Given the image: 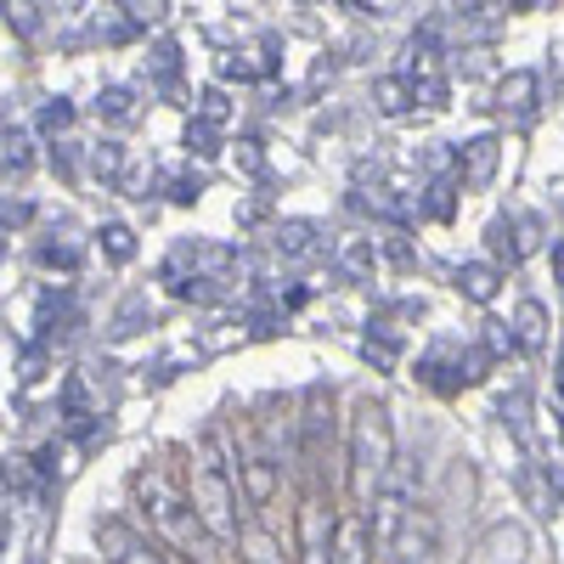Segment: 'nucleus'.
Returning <instances> with one entry per match:
<instances>
[{
    "label": "nucleus",
    "mask_w": 564,
    "mask_h": 564,
    "mask_svg": "<svg viewBox=\"0 0 564 564\" xmlns=\"http://www.w3.org/2000/svg\"><path fill=\"white\" fill-rule=\"evenodd\" d=\"M186 497H193L198 525L215 542H238V452H226V430L209 423L193 446V468H186Z\"/></svg>",
    "instance_id": "1"
},
{
    "label": "nucleus",
    "mask_w": 564,
    "mask_h": 564,
    "mask_svg": "<svg viewBox=\"0 0 564 564\" xmlns=\"http://www.w3.org/2000/svg\"><path fill=\"white\" fill-rule=\"evenodd\" d=\"M395 468V430H390V406L379 395H361L350 412V497L367 508L379 497L384 475Z\"/></svg>",
    "instance_id": "2"
},
{
    "label": "nucleus",
    "mask_w": 564,
    "mask_h": 564,
    "mask_svg": "<svg viewBox=\"0 0 564 564\" xmlns=\"http://www.w3.org/2000/svg\"><path fill=\"white\" fill-rule=\"evenodd\" d=\"M135 502H141V513L170 536V542H193V531H204L198 525V513H193V497H186V486H175L170 475H164V463H141L135 468Z\"/></svg>",
    "instance_id": "3"
},
{
    "label": "nucleus",
    "mask_w": 564,
    "mask_h": 564,
    "mask_svg": "<svg viewBox=\"0 0 564 564\" xmlns=\"http://www.w3.org/2000/svg\"><path fill=\"white\" fill-rule=\"evenodd\" d=\"M417 508V457H395V468L384 475L379 497L367 502V525H372V542H379V553L395 542L401 520Z\"/></svg>",
    "instance_id": "4"
},
{
    "label": "nucleus",
    "mask_w": 564,
    "mask_h": 564,
    "mask_svg": "<svg viewBox=\"0 0 564 564\" xmlns=\"http://www.w3.org/2000/svg\"><path fill=\"white\" fill-rule=\"evenodd\" d=\"M334 531H339L334 508H327L322 491L311 486V491L300 497V508H294V547H300V564H334Z\"/></svg>",
    "instance_id": "5"
},
{
    "label": "nucleus",
    "mask_w": 564,
    "mask_h": 564,
    "mask_svg": "<svg viewBox=\"0 0 564 564\" xmlns=\"http://www.w3.org/2000/svg\"><path fill=\"white\" fill-rule=\"evenodd\" d=\"M486 372V350H452V345H435L430 356L417 361V379L430 384V390H441V395H452V390H463V384H475Z\"/></svg>",
    "instance_id": "6"
},
{
    "label": "nucleus",
    "mask_w": 564,
    "mask_h": 564,
    "mask_svg": "<svg viewBox=\"0 0 564 564\" xmlns=\"http://www.w3.org/2000/svg\"><path fill=\"white\" fill-rule=\"evenodd\" d=\"M238 486H243V497H249L254 508H265V502L276 497V452L260 446L249 430L238 435Z\"/></svg>",
    "instance_id": "7"
},
{
    "label": "nucleus",
    "mask_w": 564,
    "mask_h": 564,
    "mask_svg": "<svg viewBox=\"0 0 564 564\" xmlns=\"http://www.w3.org/2000/svg\"><path fill=\"white\" fill-rule=\"evenodd\" d=\"M536 243H542V226H536L531 215H497V220L486 226V249H491L497 265H520Z\"/></svg>",
    "instance_id": "8"
},
{
    "label": "nucleus",
    "mask_w": 564,
    "mask_h": 564,
    "mask_svg": "<svg viewBox=\"0 0 564 564\" xmlns=\"http://www.w3.org/2000/svg\"><path fill=\"white\" fill-rule=\"evenodd\" d=\"M300 452H305V463L316 468L322 457H327V446H334V395H327L322 384L305 395V417H300Z\"/></svg>",
    "instance_id": "9"
},
{
    "label": "nucleus",
    "mask_w": 564,
    "mask_h": 564,
    "mask_svg": "<svg viewBox=\"0 0 564 564\" xmlns=\"http://www.w3.org/2000/svg\"><path fill=\"white\" fill-rule=\"evenodd\" d=\"M435 542H441V520L430 508H412L406 520H401V531H395V542H390V553L401 558V564H430V553H435Z\"/></svg>",
    "instance_id": "10"
},
{
    "label": "nucleus",
    "mask_w": 564,
    "mask_h": 564,
    "mask_svg": "<svg viewBox=\"0 0 564 564\" xmlns=\"http://www.w3.org/2000/svg\"><path fill=\"white\" fill-rule=\"evenodd\" d=\"M271 254H276L282 265H311V260L327 254V238H322L311 220H282V226L271 231Z\"/></svg>",
    "instance_id": "11"
},
{
    "label": "nucleus",
    "mask_w": 564,
    "mask_h": 564,
    "mask_svg": "<svg viewBox=\"0 0 564 564\" xmlns=\"http://www.w3.org/2000/svg\"><path fill=\"white\" fill-rule=\"evenodd\" d=\"M497 164H502V141L497 135H475V141H463L457 148V186H491V175H497Z\"/></svg>",
    "instance_id": "12"
},
{
    "label": "nucleus",
    "mask_w": 564,
    "mask_h": 564,
    "mask_svg": "<svg viewBox=\"0 0 564 564\" xmlns=\"http://www.w3.org/2000/svg\"><path fill=\"white\" fill-rule=\"evenodd\" d=\"M536 102H542V79H536L531 68H513V74L497 79V102H491V108H497L502 119H531Z\"/></svg>",
    "instance_id": "13"
},
{
    "label": "nucleus",
    "mask_w": 564,
    "mask_h": 564,
    "mask_svg": "<svg viewBox=\"0 0 564 564\" xmlns=\"http://www.w3.org/2000/svg\"><path fill=\"white\" fill-rule=\"evenodd\" d=\"M379 542H372L367 513H339V531H334V564H372Z\"/></svg>",
    "instance_id": "14"
},
{
    "label": "nucleus",
    "mask_w": 564,
    "mask_h": 564,
    "mask_svg": "<svg viewBox=\"0 0 564 564\" xmlns=\"http://www.w3.org/2000/svg\"><path fill=\"white\" fill-rule=\"evenodd\" d=\"M97 542L108 547V558H113V564H175V558H164L153 542L130 536V531H124V525H113V520H108V525H97Z\"/></svg>",
    "instance_id": "15"
},
{
    "label": "nucleus",
    "mask_w": 564,
    "mask_h": 564,
    "mask_svg": "<svg viewBox=\"0 0 564 564\" xmlns=\"http://www.w3.org/2000/svg\"><path fill=\"white\" fill-rule=\"evenodd\" d=\"M520 553H525V531L520 525H491L480 536V547L468 553V564H520Z\"/></svg>",
    "instance_id": "16"
},
{
    "label": "nucleus",
    "mask_w": 564,
    "mask_h": 564,
    "mask_svg": "<svg viewBox=\"0 0 564 564\" xmlns=\"http://www.w3.org/2000/svg\"><path fill=\"white\" fill-rule=\"evenodd\" d=\"M513 345H520L525 356H536L542 345H547V311L536 305V300H520V311H513Z\"/></svg>",
    "instance_id": "17"
},
{
    "label": "nucleus",
    "mask_w": 564,
    "mask_h": 564,
    "mask_svg": "<svg viewBox=\"0 0 564 564\" xmlns=\"http://www.w3.org/2000/svg\"><path fill=\"white\" fill-rule=\"evenodd\" d=\"M334 260H339V271L350 282H372V271H379V249H372V238H339Z\"/></svg>",
    "instance_id": "18"
},
{
    "label": "nucleus",
    "mask_w": 564,
    "mask_h": 564,
    "mask_svg": "<svg viewBox=\"0 0 564 564\" xmlns=\"http://www.w3.org/2000/svg\"><path fill=\"white\" fill-rule=\"evenodd\" d=\"M372 102H379V113L401 119V113L417 102V90H412V79H406V74H384V79H372Z\"/></svg>",
    "instance_id": "19"
},
{
    "label": "nucleus",
    "mask_w": 564,
    "mask_h": 564,
    "mask_svg": "<svg viewBox=\"0 0 564 564\" xmlns=\"http://www.w3.org/2000/svg\"><path fill=\"white\" fill-rule=\"evenodd\" d=\"M457 294L475 300V305H491V300H497V265H486V260L457 265Z\"/></svg>",
    "instance_id": "20"
},
{
    "label": "nucleus",
    "mask_w": 564,
    "mask_h": 564,
    "mask_svg": "<svg viewBox=\"0 0 564 564\" xmlns=\"http://www.w3.org/2000/svg\"><path fill=\"white\" fill-rule=\"evenodd\" d=\"M231 547H238L243 564H289V558H282V547H276V536L260 531V525H243V536L231 542Z\"/></svg>",
    "instance_id": "21"
},
{
    "label": "nucleus",
    "mask_w": 564,
    "mask_h": 564,
    "mask_svg": "<svg viewBox=\"0 0 564 564\" xmlns=\"http://www.w3.org/2000/svg\"><path fill=\"white\" fill-rule=\"evenodd\" d=\"M361 356H367L372 367H379V372H390V367L401 361V339H395V327H384V322L372 327V334L361 339Z\"/></svg>",
    "instance_id": "22"
},
{
    "label": "nucleus",
    "mask_w": 564,
    "mask_h": 564,
    "mask_svg": "<svg viewBox=\"0 0 564 564\" xmlns=\"http://www.w3.org/2000/svg\"><path fill=\"white\" fill-rule=\"evenodd\" d=\"M97 113H102L108 124H130V119H135V90H130V85H108L102 97H97Z\"/></svg>",
    "instance_id": "23"
},
{
    "label": "nucleus",
    "mask_w": 564,
    "mask_h": 564,
    "mask_svg": "<svg viewBox=\"0 0 564 564\" xmlns=\"http://www.w3.org/2000/svg\"><path fill=\"white\" fill-rule=\"evenodd\" d=\"M97 238H102V254H108V260H119V265H130V260H135V231H130V226L108 220V226L97 231Z\"/></svg>",
    "instance_id": "24"
},
{
    "label": "nucleus",
    "mask_w": 564,
    "mask_h": 564,
    "mask_svg": "<svg viewBox=\"0 0 564 564\" xmlns=\"http://www.w3.org/2000/svg\"><path fill=\"white\" fill-rule=\"evenodd\" d=\"M90 170H97L102 181H119V170H124V148H119V141H97V148H90Z\"/></svg>",
    "instance_id": "25"
},
{
    "label": "nucleus",
    "mask_w": 564,
    "mask_h": 564,
    "mask_svg": "<svg viewBox=\"0 0 564 564\" xmlns=\"http://www.w3.org/2000/svg\"><path fill=\"white\" fill-rule=\"evenodd\" d=\"M417 209L430 215V220H452V209H457V198H452V181H435V186H430V198H423Z\"/></svg>",
    "instance_id": "26"
},
{
    "label": "nucleus",
    "mask_w": 564,
    "mask_h": 564,
    "mask_svg": "<svg viewBox=\"0 0 564 564\" xmlns=\"http://www.w3.org/2000/svg\"><path fill=\"white\" fill-rule=\"evenodd\" d=\"M7 23L18 34H40V0H7Z\"/></svg>",
    "instance_id": "27"
},
{
    "label": "nucleus",
    "mask_w": 564,
    "mask_h": 564,
    "mask_svg": "<svg viewBox=\"0 0 564 564\" xmlns=\"http://www.w3.org/2000/svg\"><path fill=\"white\" fill-rule=\"evenodd\" d=\"M34 164V153H29V135L23 130H7V175H23Z\"/></svg>",
    "instance_id": "28"
},
{
    "label": "nucleus",
    "mask_w": 564,
    "mask_h": 564,
    "mask_svg": "<svg viewBox=\"0 0 564 564\" xmlns=\"http://www.w3.org/2000/svg\"><path fill=\"white\" fill-rule=\"evenodd\" d=\"M164 193H170L175 204H198V193H204V175H170V181H164Z\"/></svg>",
    "instance_id": "29"
},
{
    "label": "nucleus",
    "mask_w": 564,
    "mask_h": 564,
    "mask_svg": "<svg viewBox=\"0 0 564 564\" xmlns=\"http://www.w3.org/2000/svg\"><path fill=\"white\" fill-rule=\"evenodd\" d=\"M74 124V102H45L40 108V130L45 135H57V130H68Z\"/></svg>",
    "instance_id": "30"
},
{
    "label": "nucleus",
    "mask_w": 564,
    "mask_h": 564,
    "mask_svg": "<svg viewBox=\"0 0 564 564\" xmlns=\"http://www.w3.org/2000/svg\"><path fill=\"white\" fill-rule=\"evenodd\" d=\"M198 119H204V124H215V130L231 119V108H226V97H220V90H204V97H198Z\"/></svg>",
    "instance_id": "31"
},
{
    "label": "nucleus",
    "mask_w": 564,
    "mask_h": 564,
    "mask_svg": "<svg viewBox=\"0 0 564 564\" xmlns=\"http://www.w3.org/2000/svg\"><path fill=\"white\" fill-rule=\"evenodd\" d=\"M40 265H63V271H74V265H79V249H74V243H40Z\"/></svg>",
    "instance_id": "32"
},
{
    "label": "nucleus",
    "mask_w": 564,
    "mask_h": 564,
    "mask_svg": "<svg viewBox=\"0 0 564 564\" xmlns=\"http://www.w3.org/2000/svg\"><path fill=\"white\" fill-rule=\"evenodd\" d=\"M186 148H193V153H215V124H204V119H193V124H186Z\"/></svg>",
    "instance_id": "33"
},
{
    "label": "nucleus",
    "mask_w": 564,
    "mask_h": 564,
    "mask_svg": "<svg viewBox=\"0 0 564 564\" xmlns=\"http://www.w3.org/2000/svg\"><path fill=\"white\" fill-rule=\"evenodd\" d=\"M130 23H164V0H130Z\"/></svg>",
    "instance_id": "34"
},
{
    "label": "nucleus",
    "mask_w": 564,
    "mask_h": 564,
    "mask_svg": "<svg viewBox=\"0 0 564 564\" xmlns=\"http://www.w3.org/2000/svg\"><path fill=\"white\" fill-rule=\"evenodd\" d=\"M175 57H181V52H175V45H159V52H153V74H159L164 85H170V79H175V68H181Z\"/></svg>",
    "instance_id": "35"
},
{
    "label": "nucleus",
    "mask_w": 564,
    "mask_h": 564,
    "mask_svg": "<svg viewBox=\"0 0 564 564\" xmlns=\"http://www.w3.org/2000/svg\"><path fill=\"white\" fill-rule=\"evenodd\" d=\"M148 316V300H130L124 311H119V322H113V334H135V322Z\"/></svg>",
    "instance_id": "36"
},
{
    "label": "nucleus",
    "mask_w": 564,
    "mask_h": 564,
    "mask_svg": "<svg viewBox=\"0 0 564 564\" xmlns=\"http://www.w3.org/2000/svg\"><path fill=\"white\" fill-rule=\"evenodd\" d=\"M238 159H243V170H249V175H260V170H265V159L254 153V141H238Z\"/></svg>",
    "instance_id": "37"
},
{
    "label": "nucleus",
    "mask_w": 564,
    "mask_h": 564,
    "mask_svg": "<svg viewBox=\"0 0 564 564\" xmlns=\"http://www.w3.org/2000/svg\"><path fill=\"white\" fill-rule=\"evenodd\" d=\"M350 7H361V12H372V18H384V12H395V0H350Z\"/></svg>",
    "instance_id": "38"
},
{
    "label": "nucleus",
    "mask_w": 564,
    "mask_h": 564,
    "mask_svg": "<svg viewBox=\"0 0 564 564\" xmlns=\"http://www.w3.org/2000/svg\"><path fill=\"white\" fill-rule=\"evenodd\" d=\"M384 254H390V260H395V265H412V249H406V243H401V238H395V243H390V249H384Z\"/></svg>",
    "instance_id": "39"
},
{
    "label": "nucleus",
    "mask_w": 564,
    "mask_h": 564,
    "mask_svg": "<svg viewBox=\"0 0 564 564\" xmlns=\"http://www.w3.org/2000/svg\"><path fill=\"white\" fill-rule=\"evenodd\" d=\"M553 276H558V294H564V243L553 249Z\"/></svg>",
    "instance_id": "40"
},
{
    "label": "nucleus",
    "mask_w": 564,
    "mask_h": 564,
    "mask_svg": "<svg viewBox=\"0 0 564 564\" xmlns=\"http://www.w3.org/2000/svg\"><path fill=\"white\" fill-rule=\"evenodd\" d=\"M553 390H558V401H564V356H558V372H553Z\"/></svg>",
    "instance_id": "41"
},
{
    "label": "nucleus",
    "mask_w": 564,
    "mask_h": 564,
    "mask_svg": "<svg viewBox=\"0 0 564 564\" xmlns=\"http://www.w3.org/2000/svg\"><path fill=\"white\" fill-rule=\"evenodd\" d=\"M508 7H520V12H531V7H542V0H508Z\"/></svg>",
    "instance_id": "42"
},
{
    "label": "nucleus",
    "mask_w": 564,
    "mask_h": 564,
    "mask_svg": "<svg viewBox=\"0 0 564 564\" xmlns=\"http://www.w3.org/2000/svg\"><path fill=\"white\" fill-rule=\"evenodd\" d=\"M175 564H198V558H175Z\"/></svg>",
    "instance_id": "43"
}]
</instances>
